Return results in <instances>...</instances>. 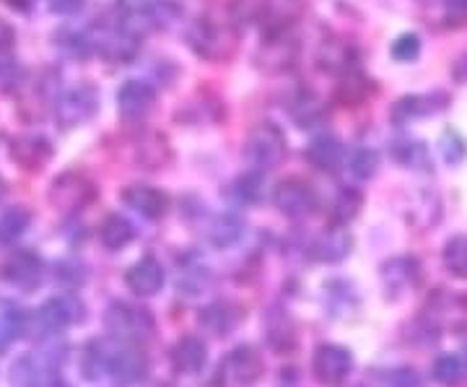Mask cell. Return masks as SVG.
<instances>
[{"label": "cell", "mask_w": 467, "mask_h": 387, "mask_svg": "<svg viewBox=\"0 0 467 387\" xmlns=\"http://www.w3.org/2000/svg\"><path fill=\"white\" fill-rule=\"evenodd\" d=\"M3 278L14 288L21 291H34L42 287L45 281V260L32 250H16L8 255V260L3 263Z\"/></svg>", "instance_id": "obj_13"}, {"label": "cell", "mask_w": 467, "mask_h": 387, "mask_svg": "<svg viewBox=\"0 0 467 387\" xmlns=\"http://www.w3.org/2000/svg\"><path fill=\"white\" fill-rule=\"evenodd\" d=\"M361 193L358 190H340L337 198L333 201V208H330V219H333V226H348L350 221L358 216L361 211Z\"/></svg>", "instance_id": "obj_35"}, {"label": "cell", "mask_w": 467, "mask_h": 387, "mask_svg": "<svg viewBox=\"0 0 467 387\" xmlns=\"http://www.w3.org/2000/svg\"><path fill=\"white\" fill-rule=\"evenodd\" d=\"M14 45H16V29L5 18H0V52H8Z\"/></svg>", "instance_id": "obj_47"}, {"label": "cell", "mask_w": 467, "mask_h": 387, "mask_svg": "<svg viewBox=\"0 0 467 387\" xmlns=\"http://www.w3.org/2000/svg\"><path fill=\"white\" fill-rule=\"evenodd\" d=\"M431 377L436 385L441 387H462L467 385V354H441L436 356L434 367H431Z\"/></svg>", "instance_id": "obj_29"}, {"label": "cell", "mask_w": 467, "mask_h": 387, "mask_svg": "<svg viewBox=\"0 0 467 387\" xmlns=\"http://www.w3.org/2000/svg\"><path fill=\"white\" fill-rule=\"evenodd\" d=\"M187 45L202 60L218 63V60L232 58L234 47H236V34L229 29V24H221L211 16H201L187 29Z\"/></svg>", "instance_id": "obj_2"}, {"label": "cell", "mask_w": 467, "mask_h": 387, "mask_svg": "<svg viewBox=\"0 0 467 387\" xmlns=\"http://www.w3.org/2000/svg\"><path fill=\"white\" fill-rule=\"evenodd\" d=\"M164 284H167V270L161 266V260L153 255H143L125 270V287L130 288L135 297H143V299L156 297Z\"/></svg>", "instance_id": "obj_15"}, {"label": "cell", "mask_w": 467, "mask_h": 387, "mask_svg": "<svg viewBox=\"0 0 467 387\" xmlns=\"http://www.w3.org/2000/svg\"><path fill=\"white\" fill-rule=\"evenodd\" d=\"M436 146H439V153H441V159L450 164V167H460L462 162L467 159V141L465 135L460 133V131H454V128H447V131H441L439 135V141H436Z\"/></svg>", "instance_id": "obj_36"}, {"label": "cell", "mask_w": 467, "mask_h": 387, "mask_svg": "<svg viewBox=\"0 0 467 387\" xmlns=\"http://www.w3.org/2000/svg\"><path fill=\"white\" fill-rule=\"evenodd\" d=\"M57 45L70 52L73 58H86L91 52V47H94V42L81 32H63L57 37Z\"/></svg>", "instance_id": "obj_42"}, {"label": "cell", "mask_w": 467, "mask_h": 387, "mask_svg": "<svg viewBox=\"0 0 467 387\" xmlns=\"http://www.w3.org/2000/svg\"><path fill=\"white\" fill-rule=\"evenodd\" d=\"M368 94V81L361 76V73H353L348 70L343 84H340V99L346 101V107H356L361 101L367 99Z\"/></svg>", "instance_id": "obj_41"}, {"label": "cell", "mask_w": 467, "mask_h": 387, "mask_svg": "<svg viewBox=\"0 0 467 387\" xmlns=\"http://www.w3.org/2000/svg\"><path fill=\"white\" fill-rule=\"evenodd\" d=\"M99 112V91L94 86H76L67 89L60 99L55 101V120L60 128H78Z\"/></svg>", "instance_id": "obj_6"}, {"label": "cell", "mask_w": 467, "mask_h": 387, "mask_svg": "<svg viewBox=\"0 0 467 387\" xmlns=\"http://www.w3.org/2000/svg\"><path fill=\"white\" fill-rule=\"evenodd\" d=\"M242 318H244L242 307H236L234 302H213L202 307L201 315H198V325L208 336L226 338L239 328Z\"/></svg>", "instance_id": "obj_21"}, {"label": "cell", "mask_w": 467, "mask_h": 387, "mask_svg": "<svg viewBox=\"0 0 467 387\" xmlns=\"http://www.w3.org/2000/svg\"><path fill=\"white\" fill-rule=\"evenodd\" d=\"M384 387H426V380L413 367H400L387 377Z\"/></svg>", "instance_id": "obj_44"}, {"label": "cell", "mask_w": 467, "mask_h": 387, "mask_svg": "<svg viewBox=\"0 0 467 387\" xmlns=\"http://www.w3.org/2000/svg\"><path fill=\"white\" fill-rule=\"evenodd\" d=\"M47 387H70V385H67L66 380H63V377L57 374V377H55V380H52V382H50V385H47Z\"/></svg>", "instance_id": "obj_50"}, {"label": "cell", "mask_w": 467, "mask_h": 387, "mask_svg": "<svg viewBox=\"0 0 467 387\" xmlns=\"http://www.w3.org/2000/svg\"><path fill=\"white\" fill-rule=\"evenodd\" d=\"M232 195L234 201L242 203V205H257V203L265 198V180H263V172L250 169V172L239 174L232 183Z\"/></svg>", "instance_id": "obj_33"}, {"label": "cell", "mask_w": 467, "mask_h": 387, "mask_svg": "<svg viewBox=\"0 0 467 387\" xmlns=\"http://www.w3.org/2000/svg\"><path fill=\"white\" fill-rule=\"evenodd\" d=\"M122 203L135 211L138 216L149 221H159L167 216L169 211V195L164 190L153 185H143V183H133L122 190Z\"/></svg>", "instance_id": "obj_16"}, {"label": "cell", "mask_w": 467, "mask_h": 387, "mask_svg": "<svg viewBox=\"0 0 467 387\" xmlns=\"http://www.w3.org/2000/svg\"><path fill=\"white\" fill-rule=\"evenodd\" d=\"M94 47L109 63H130L135 58V52H138V37L122 26V29H112V32L99 34V39L94 42Z\"/></svg>", "instance_id": "obj_26"}, {"label": "cell", "mask_w": 467, "mask_h": 387, "mask_svg": "<svg viewBox=\"0 0 467 387\" xmlns=\"http://www.w3.org/2000/svg\"><path fill=\"white\" fill-rule=\"evenodd\" d=\"M135 239V226L125 216L119 214H109L107 219L101 221L99 226V242L109 250V253H119L125 250Z\"/></svg>", "instance_id": "obj_30"}, {"label": "cell", "mask_w": 467, "mask_h": 387, "mask_svg": "<svg viewBox=\"0 0 467 387\" xmlns=\"http://www.w3.org/2000/svg\"><path fill=\"white\" fill-rule=\"evenodd\" d=\"M350 174L361 183H367L371 177H377L379 172V153L374 149H358V152L350 156Z\"/></svg>", "instance_id": "obj_39"}, {"label": "cell", "mask_w": 467, "mask_h": 387, "mask_svg": "<svg viewBox=\"0 0 467 387\" xmlns=\"http://www.w3.org/2000/svg\"><path fill=\"white\" fill-rule=\"evenodd\" d=\"M392 159L405 169H416V172H431L434 167L429 146L416 138H398L392 143Z\"/></svg>", "instance_id": "obj_28"}, {"label": "cell", "mask_w": 467, "mask_h": 387, "mask_svg": "<svg viewBox=\"0 0 467 387\" xmlns=\"http://www.w3.org/2000/svg\"><path fill=\"white\" fill-rule=\"evenodd\" d=\"M420 50H423V42H420V34L416 32H405L400 37H395L392 47H389V55L398 60V63H416L420 58Z\"/></svg>", "instance_id": "obj_38"}, {"label": "cell", "mask_w": 467, "mask_h": 387, "mask_svg": "<svg viewBox=\"0 0 467 387\" xmlns=\"http://www.w3.org/2000/svg\"><path fill=\"white\" fill-rule=\"evenodd\" d=\"M29 315L11 302H0V351L29 333Z\"/></svg>", "instance_id": "obj_27"}, {"label": "cell", "mask_w": 467, "mask_h": 387, "mask_svg": "<svg viewBox=\"0 0 467 387\" xmlns=\"http://www.w3.org/2000/svg\"><path fill=\"white\" fill-rule=\"evenodd\" d=\"M265 340L267 349H273L275 354H288L296 346V325L291 320L288 309L273 307L265 315Z\"/></svg>", "instance_id": "obj_24"}, {"label": "cell", "mask_w": 467, "mask_h": 387, "mask_svg": "<svg viewBox=\"0 0 467 387\" xmlns=\"http://www.w3.org/2000/svg\"><path fill=\"white\" fill-rule=\"evenodd\" d=\"M60 356L55 351H34L24 354L11 367V382L14 387H47L57 377Z\"/></svg>", "instance_id": "obj_10"}, {"label": "cell", "mask_w": 467, "mask_h": 387, "mask_svg": "<svg viewBox=\"0 0 467 387\" xmlns=\"http://www.w3.org/2000/svg\"><path fill=\"white\" fill-rule=\"evenodd\" d=\"M86 320V307L76 294H63V297H52L42 304L34 315V322L39 325V330L45 336H60L66 333L70 325Z\"/></svg>", "instance_id": "obj_5"}, {"label": "cell", "mask_w": 467, "mask_h": 387, "mask_svg": "<svg viewBox=\"0 0 467 387\" xmlns=\"http://www.w3.org/2000/svg\"><path fill=\"white\" fill-rule=\"evenodd\" d=\"M50 3V8L55 14H60V16H73V14H78L81 8H84L86 0H47Z\"/></svg>", "instance_id": "obj_46"}, {"label": "cell", "mask_w": 467, "mask_h": 387, "mask_svg": "<svg viewBox=\"0 0 467 387\" xmlns=\"http://www.w3.org/2000/svg\"><path fill=\"white\" fill-rule=\"evenodd\" d=\"M263 374H265L263 354L250 343L234 346L232 351L221 359V367H218V377L226 387H254L263 380Z\"/></svg>", "instance_id": "obj_4"}, {"label": "cell", "mask_w": 467, "mask_h": 387, "mask_svg": "<svg viewBox=\"0 0 467 387\" xmlns=\"http://www.w3.org/2000/svg\"><path fill=\"white\" fill-rule=\"evenodd\" d=\"M291 118L299 128H317L327 118V104L312 91H301L299 97L291 101Z\"/></svg>", "instance_id": "obj_31"}, {"label": "cell", "mask_w": 467, "mask_h": 387, "mask_svg": "<svg viewBox=\"0 0 467 387\" xmlns=\"http://www.w3.org/2000/svg\"><path fill=\"white\" fill-rule=\"evenodd\" d=\"M447 107H450V94L447 91L408 94V97L395 101L389 118L395 120V125H408V122H416V120L434 118L439 112H444Z\"/></svg>", "instance_id": "obj_14"}, {"label": "cell", "mask_w": 467, "mask_h": 387, "mask_svg": "<svg viewBox=\"0 0 467 387\" xmlns=\"http://www.w3.org/2000/svg\"><path fill=\"white\" fill-rule=\"evenodd\" d=\"M353 250V236L346 226H333V229H325L322 235L312 242L309 247V257L325 263V266H335V263H343Z\"/></svg>", "instance_id": "obj_19"}, {"label": "cell", "mask_w": 467, "mask_h": 387, "mask_svg": "<svg viewBox=\"0 0 467 387\" xmlns=\"http://www.w3.org/2000/svg\"><path fill=\"white\" fill-rule=\"evenodd\" d=\"M119 340L112 336L107 338H94L88 340L81 354V374L88 382H97L101 377H109V364H112V356H115Z\"/></svg>", "instance_id": "obj_22"}, {"label": "cell", "mask_w": 467, "mask_h": 387, "mask_svg": "<svg viewBox=\"0 0 467 387\" xmlns=\"http://www.w3.org/2000/svg\"><path fill=\"white\" fill-rule=\"evenodd\" d=\"M460 340H462V351L467 354V325H462V328H460Z\"/></svg>", "instance_id": "obj_49"}, {"label": "cell", "mask_w": 467, "mask_h": 387, "mask_svg": "<svg viewBox=\"0 0 467 387\" xmlns=\"http://www.w3.org/2000/svg\"><path fill=\"white\" fill-rule=\"evenodd\" d=\"M213 288V270L208 268L205 263L187 257L180 268V278H177V291L180 297L187 299H198L202 294H208Z\"/></svg>", "instance_id": "obj_25"}, {"label": "cell", "mask_w": 467, "mask_h": 387, "mask_svg": "<svg viewBox=\"0 0 467 387\" xmlns=\"http://www.w3.org/2000/svg\"><path fill=\"white\" fill-rule=\"evenodd\" d=\"M153 104H156V89L149 81L130 78L117 91V112L125 120L149 118Z\"/></svg>", "instance_id": "obj_17"}, {"label": "cell", "mask_w": 467, "mask_h": 387, "mask_svg": "<svg viewBox=\"0 0 467 387\" xmlns=\"http://www.w3.org/2000/svg\"><path fill=\"white\" fill-rule=\"evenodd\" d=\"M21 81H24V68L14 60H0V91L11 94L21 86Z\"/></svg>", "instance_id": "obj_43"}, {"label": "cell", "mask_w": 467, "mask_h": 387, "mask_svg": "<svg viewBox=\"0 0 467 387\" xmlns=\"http://www.w3.org/2000/svg\"><path fill=\"white\" fill-rule=\"evenodd\" d=\"M150 364L149 356L143 354V349L138 343H125L119 340L112 364H109V377L117 387H133L146 380Z\"/></svg>", "instance_id": "obj_12"}, {"label": "cell", "mask_w": 467, "mask_h": 387, "mask_svg": "<svg viewBox=\"0 0 467 387\" xmlns=\"http://www.w3.org/2000/svg\"><path fill=\"white\" fill-rule=\"evenodd\" d=\"M420 276H423V268H420V263H418L416 257H410V255L392 257L379 270L387 299H400L405 294H413L418 284H420Z\"/></svg>", "instance_id": "obj_11"}, {"label": "cell", "mask_w": 467, "mask_h": 387, "mask_svg": "<svg viewBox=\"0 0 467 387\" xmlns=\"http://www.w3.org/2000/svg\"><path fill=\"white\" fill-rule=\"evenodd\" d=\"M29 224H32L29 208H24V205L8 208V211L0 216V239H3V242H16L18 236L29 229Z\"/></svg>", "instance_id": "obj_37"}, {"label": "cell", "mask_w": 467, "mask_h": 387, "mask_svg": "<svg viewBox=\"0 0 467 387\" xmlns=\"http://www.w3.org/2000/svg\"><path fill=\"white\" fill-rule=\"evenodd\" d=\"M107 333L125 343H146L156 333V320L149 307L130 302H112L104 312Z\"/></svg>", "instance_id": "obj_1"}, {"label": "cell", "mask_w": 467, "mask_h": 387, "mask_svg": "<svg viewBox=\"0 0 467 387\" xmlns=\"http://www.w3.org/2000/svg\"><path fill=\"white\" fill-rule=\"evenodd\" d=\"M273 205L288 219H304V216L315 214L317 193H315V187L299 177H288L273 187Z\"/></svg>", "instance_id": "obj_9"}, {"label": "cell", "mask_w": 467, "mask_h": 387, "mask_svg": "<svg viewBox=\"0 0 467 387\" xmlns=\"http://www.w3.org/2000/svg\"><path fill=\"white\" fill-rule=\"evenodd\" d=\"M55 278L67 288H81L88 281V268H86L81 260L70 257V260H60L55 266Z\"/></svg>", "instance_id": "obj_40"}, {"label": "cell", "mask_w": 467, "mask_h": 387, "mask_svg": "<svg viewBox=\"0 0 467 387\" xmlns=\"http://www.w3.org/2000/svg\"><path fill=\"white\" fill-rule=\"evenodd\" d=\"M177 374H201L208 364V346L198 336H182L169 351Z\"/></svg>", "instance_id": "obj_23"}, {"label": "cell", "mask_w": 467, "mask_h": 387, "mask_svg": "<svg viewBox=\"0 0 467 387\" xmlns=\"http://www.w3.org/2000/svg\"><path fill=\"white\" fill-rule=\"evenodd\" d=\"M285 152H288L285 133L275 122H260L257 128H252L247 143H244V159L257 172H270V169L281 167Z\"/></svg>", "instance_id": "obj_3"}, {"label": "cell", "mask_w": 467, "mask_h": 387, "mask_svg": "<svg viewBox=\"0 0 467 387\" xmlns=\"http://www.w3.org/2000/svg\"><path fill=\"white\" fill-rule=\"evenodd\" d=\"M450 26H467V0H441Z\"/></svg>", "instance_id": "obj_45"}, {"label": "cell", "mask_w": 467, "mask_h": 387, "mask_svg": "<svg viewBox=\"0 0 467 387\" xmlns=\"http://www.w3.org/2000/svg\"><path fill=\"white\" fill-rule=\"evenodd\" d=\"M5 193H8V185H5V180L0 177V201L5 198Z\"/></svg>", "instance_id": "obj_51"}, {"label": "cell", "mask_w": 467, "mask_h": 387, "mask_svg": "<svg viewBox=\"0 0 467 387\" xmlns=\"http://www.w3.org/2000/svg\"><path fill=\"white\" fill-rule=\"evenodd\" d=\"M52 153H55L52 141L39 133L18 135V138L11 141V159L26 172H39V169L47 167Z\"/></svg>", "instance_id": "obj_18"}, {"label": "cell", "mask_w": 467, "mask_h": 387, "mask_svg": "<svg viewBox=\"0 0 467 387\" xmlns=\"http://www.w3.org/2000/svg\"><path fill=\"white\" fill-rule=\"evenodd\" d=\"M208 242L213 245V247H232L236 245L242 235H244V221L239 219V216H234V214H221L216 219L208 224Z\"/></svg>", "instance_id": "obj_32"}, {"label": "cell", "mask_w": 467, "mask_h": 387, "mask_svg": "<svg viewBox=\"0 0 467 387\" xmlns=\"http://www.w3.org/2000/svg\"><path fill=\"white\" fill-rule=\"evenodd\" d=\"M304 156L317 172L335 174L337 169L343 167V162H346V149H343V141L337 135L322 133L312 138V143L306 146Z\"/></svg>", "instance_id": "obj_20"}, {"label": "cell", "mask_w": 467, "mask_h": 387, "mask_svg": "<svg viewBox=\"0 0 467 387\" xmlns=\"http://www.w3.org/2000/svg\"><path fill=\"white\" fill-rule=\"evenodd\" d=\"M11 11H18V14H26V11H32L34 0H3Z\"/></svg>", "instance_id": "obj_48"}, {"label": "cell", "mask_w": 467, "mask_h": 387, "mask_svg": "<svg viewBox=\"0 0 467 387\" xmlns=\"http://www.w3.org/2000/svg\"><path fill=\"white\" fill-rule=\"evenodd\" d=\"M97 198V185L84 172H63L50 185V203L60 211H81Z\"/></svg>", "instance_id": "obj_8"}, {"label": "cell", "mask_w": 467, "mask_h": 387, "mask_svg": "<svg viewBox=\"0 0 467 387\" xmlns=\"http://www.w3.org/2000/svg\"><path fill=\"white\" fill-rule=\"evenodd\" d=\"M353 371V354L340 343H319L312 354V374L319 385L340 387Z\"/></svg>", "instance_id": "obj_7"}, {"label": "cell", "mask_w": 467, "mask_h": 387, "mask_svg": "<svg viewBox=\"0 0 467 387\" xmlns=\"http://www.w3.org/2000/svg\"><path fill=\"white\" fill-rule=\"evenodd\" d=\"M441 263L451 278L467 281V235H454L444 242Z\"/></svg>", "instance_id": "obj_34"}]
</instances>
